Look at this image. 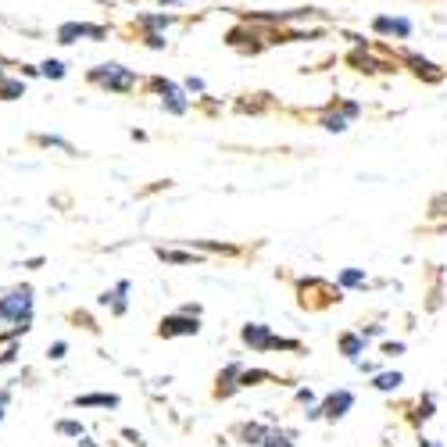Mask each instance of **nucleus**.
I'll use <instances>...</instances> for the list:
<instances>
[{
	"mask_svg": "<svg viewBox=\"0 0 447 447\" xmlns=\"http://www.w3.org/2000/svg\"><path fill=\"white\" fill-rule=\"evenodd\" d=\"M0 322H11L15 333H29L32 326V287H15L11 294L0 297Z\"/></svg>",
	"mask_w": 447,
	"mask_h": 447,
	"instance_id": "obj_1",
	"label": "nucleus"
},
{
	"mask_svg": "<svg viewBox=\"0 0 447 447\" xmlns=\"http://www.w3.org/2000/svg\"><path fill=\"white\" fill-rule=\"evenodd\" d=\"M90 83L107 93H129L136 86V76H133V68H122V65H97L90 72Z\"/></svg>",
	"mask_w": 447,
	"mask_h": 447,
	"instance_id": "obj_2",
	"label": "nucleus"
},
{
	"mask_svg": "<svg viewBox=\"0 0 447 447\" xmlns=\"http://www.w3.org/2000/svg\"><path fill=\"white\" fill-rule=\"evenodd\" d=\"M197 315H190V311H179V315H165L161 318V326H157V337H165V340H172V337H197Z\"/></svg>",
	"mask_w": 447,
	"mask_h": 447,
	"instance_id": "obj_3",
	"label": "nucleus"
},
{
	"mask_svg": "<svg viewBox=\"0 0 447 447\" xmlns=\"http://www.w3.org/2000/svg\"><path fill=\"white\" fill-rule=\"evenodd\" d=\"M107 29L104 25H90V22H61L58 25V43H76V40H104Z\"/></svg>",
	"mask_w": 447,
	"mask_h": 447,
	"instance_id": "obj_4",
	"label": "nucleus"
},
{
	"mask_svg": "<svg viewBox=\"0 0 447 447\" xmlns=\"http://www.w3.org/2000/svg\"><path fill=\"white\" fill-rule=\"evenodd\" d=\"M244 344H251V347H258V351H261V347H287V351L297 347L294 340H275L265 326H244Z\"/></svg>",
	"mask_w": 447,
	"mask_h": 447,
	"instance_id": "obj_5",
	"label": "nucleus"
},
{
	"mask_svg": "<svg viewBox=\"0 0 447 447\" xmlns=\"http://www.w3.org/2000/svg\"><path fill=\"white\" fill-rule=\"evenodd\" d=\"M154 90L161 93V104L172 111V115H183V111L190 107L186 104V97H183V90L176 86V83H165V79H154Z\"/></svg>",
	"mask_w": 447,
	"mask_h": 447,
	"instance_id": "obj_6",
	"label": "nucleus"
},
{
	"mask_svg": "<svg viewBox=\"0 0 447 447\" xmlns=\"http://www.w3.org/2000/svg\"><path fill=\"white\" fill-rule=\"evenodd\" d=\"M351 405H354V398L347 394V390H340V394H329L326 405H322L318 412H311V419H318V415H326V419H340Z\"/></svg>",
	"mask_w": 447,
	"mask_h": 447,
	"instance_id": "obj_7",
	"label": "nucleus"
},
{
	"mask_svg": "<svg viewBox=\"0 0 447 447\" xmlns=\"http://www.w3.org/2000/svg\"><path fill=\"white\" fill-rule=\"evenodd\" d=\"M126 294H129V283H126V279H122V283L115 287V290H107V294H100V304H111V311H115V315H122L129 304H126Z\"/></svg>",
	"mask_w": 447,
	"mask_h": 447,
	"instance_id": "obj_8",
	"label": "nucleus"
},
{
	"mask_svg": "<svg viewBox=\"0 0 447 447\" xmlns=\"http://www.w3.org/2000/svg\"><path fill=\"white\" fill-rule=\"evenodd\" d=\"M72 405L76 408H119V398L115 394H83Z\"/></svg>",
	"mask_w": 447,
	"mask_h": 447,
	"instance_id": "obj_9",
	"label": "nucleus"
},
{
	"mask_svg": "<svg viewBox=\"0 0 447 447\" xmlns=\"http://www.w3.org/2000/svg\"><path fill=\"white\" fill-rule=\"evenodd\" d=\"M240 372H244L240 365H230L226 372H218V394H222V398H226V394H233V390L240 386V383H237V379H240Z\"/></svg>",
	"mask_w": 447,
	"mask_h": 447,
	"instance_id": "obj_10",
	"label": "nucleus"
},
{
	"mask_svg": "<svg viewBox=\"0 0 447 447\" xmlns=\"http://www.w3.org/2000/svg\"><path fill=\"white\" fill-rule=\"evenodd\" d=\"M376 32H398V36H408L412 25L405 18H376Z\"/></svg>",
	"mask_w": 447,
	"mask_h": 447,
	"instance_id": "obj_11",
	"label": "nucleus"
},
{
	"mask_svg": "<svg viewBox=\"0 0 447 447\" xmlns=\"http://www.w3.org/2000/svg\"><path fill=\"white\" fill-rule=\"evenodd\" d=\"M22 93H25L22 79H4V76H0V100H18Z\"/></svg>",
	"mask_w": 447,
	"mask_h": 447,
	"instance_id": "obj_12",
	"label": "nucleus"
},
{
	"mask_svg": "<svg viewBox=\"0 0 447 447\" xmlns=\"http://www.w3.org/2000/svg\"><path fill=\"white\" fill-rule=\"evenodd\" d=\"M54 429H58L61 436H76V440H79V436L86 433V429H83V422H76V419H61V422L54 426Z\"/></svg>",
	"mask_w": 447,
	"mask_h": 447,
	"instance_id": "obj_13",
	"label": "nucleus"
},
{
	"mask_svg": "<svg viewBox=\"0 0 447 447\" xmlns=\"http://www.w3.org/2000/svg\"><path fill=\"white\" fill-rule=\"evenodd\" d=\"M140 25H143V29H169V25H172V15H143Z\"/></svg>",
	"mask_w": 447,
	"mask_h": 447,
	"instance_id": "obj_14",
	"label": "nucleus"
},
{
	"mask_svg": "<svg viewBox=\"0 0 447 447\" xmlns=\"http://www.w3.org/2000/svg\"><path fill=\"white\" fill-rule=\"evenodd\" d=\"M157 258H161V261H172V265H190V261H197L193 254H183V251H165V247L157 251Z\"/></svg>",
	"mask_w": 447,
	"mask_h": 447,
	"instance_id": "obj_15",
	"label": "nucleus"
},
{
	"mask_svg": "<svg viewBox=\"0 0 447 447\" xmlns=\"http://www.w3.org/2000/svg\"><path fill=\"white\" fill-rule=\"evenodd\" d=\"M40 76H47V79H65V65L61 61H43L40 65Z\"/></svg>",
	"mask_w": 447,
	"mask_h": 447,
	"instance_id": "obj_16",
	"label": "nucleus"
},
{
	"mask_svg": "<svg viewBox=\"0 0 447 447\" xmlns=\"http://www.w3.org/2000/svg\"><path fill=\"white\" fill-rule=\"evenodd\" d=\"M394 386H401V372H383V376H376V390H394Z\"/></svg>",
	"mask_w": 447,
	"mask_h": 447,
	"instance_id": "obj_17",
	"label": "nucleus"
},
{
	"mask_svg": "<svg viewBox=\"0 0 447 447\" xmlns=\"http://www.w3.org/2000/svg\"><path fill=\"white\" fill-rule=\"evenodd\" d=\"M340 347H344V354H347V358H358V354H362V340H358V337H344V340H340Z\"/></svg>",
	"mask_w": 447,
	"mask_h": 447,
	"instance_id": "obj_18",
	"label": "nucleus"
},
{
	"mask_svg": "<svg viewBox=\"0 0 447 447\" xmlns=\"http://www.w3.org/2000/svg\"><path fill=\"white\" fill-rule=\"evenodd\" d=\"M340 283H344V287H362V283H365V275H362L358 268H347V272L340 275Z\"/></svg>",
	"mask_w": 447,
	"mask_h": 447,
	"instance_id": "obj_19",
	"label": "nucleus"
},
{
	"mask_svg": "<svg viewBox=\"0 0 447 447\" xmlns=\"http://www.w3.org/2000/svg\"><path fill=\"white\" fill-rule=\"evenodd\" d=\"M265 447H294L287 436H279V433H265V440H261Z\"/></svg>",
	"mask_w": 447,
	"mask_h": 447,
	"instance_id": "obj_20",
	"label": "nucleus"
},
{
	"mask_svg": "<svg viewBox=\"0 0 447 447\" xmlns=\"http://www.w3.org/2000/svg\"><path fill=\"white\" fill-rule=\"evenodd\" d=\"M65 351H68V344H65V340H58V344H50V347H47V354H50L54 362H61V358H65Z\"/></svg>",
	"mask_w": 447,
	"mask_h": 447,
	"instance_id": "obj_21",
	"label": "nucleus"
},
{
	"mask_svg": "<svg viewBox=\"0 0 447 447\" xmlns=\"http://www.w3.org/2000/svg\"><path fill=\"white\" fill-rule=\"evenodd\" d=\"M244 436H247V443H261V440H265V429H261V426H247Z\"/></svg>",
	"mask_w": 447,
	"mask_h": 447,
	"instance_id": "obj_22",
	"label": "nucleus"
},
{
	"mask_svg": "<svg viewBox=\"0 0 447 447\" xmlns=\"http://www.w3.org/2000/svg\"><path fill=\"white\" fill-rule=\"evenodd\" d=\"M326 129H333V133H344V129H347V119H344V115H337V119H326Z\"/></svg>",
	"mask_w": 447,
	"mask_h": 447,
	"instance_id": "obj_23",
	"label": "nucleus"
},
{
	"mask_svg": "<svg viewBox=\"0 0 447 447\" xmlns=\"http://www.w3.org/2000/svg\"><path fill=\"white\" fill-rule=\"evenodd\" d=\"M8 401H11V390L0 386V422H4V412H8Z\"/></svg>",
	"mask_w": 447,
	"mask_h": 447,
	"instance_id": "obj_24",
	"label": "nucleus"
},
{
	"mask_svg": "<svg viewBox=\"0 0 447 447\" xmlns=\"http://www.w3.org/2000/svg\"><path fill=\"white\" fill-rule=\"evenodd\" d=\"M15 358H18V347H8L4 354H0V365H11Z\"/></svg>",
	"mask_w": 447,
	"mask_h": 447,
	"instance_id": "obj_25",
	"label": "nucleus"
},
{
	"mask_svg": "<svg viewBox=\"0 0 447 447\" xmlns=\"http://www.w3.org/2000/svg\"><path fill=\"white\" fill-rule=\"evenodd\" d=\"M79 447H97V443H93V440H86V433H83V436H79Z\"/></svg>",
	"mask_w": 447,
	"mask_h": 447,
	"instance_id": "obj_26",
	"label": "nucleus"
},
{
	"mask_svg": "<svg viewBox=\"0 0 447 447\" xmlns=\"http://www.w3.org/2000/svg\"><path fill=\"white\" fill-rule=\"evenodd\" d=\"M165 4H172V0H165Z\"/></svg>",
	"mask_w": 447,
	"mask_h": 447,
	"instance_id": "obj_27",
	"label": "nucleus"
}]
</instances>
